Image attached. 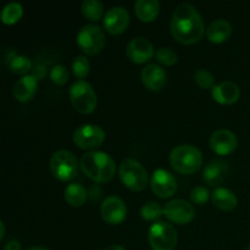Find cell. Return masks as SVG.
<instances>
[{"label":"cell","instance_id":"7","mask_svg":"<svg viewBox=\"0 0 250 250\" xmlns=\"http://www.w3.org/2000/svg\"><path fill=\"white\" fill-rule=\"evenodd\" d=\"M148 241L153 250H175L178 241L177 231L168 222H155L149 229Z\"/></svg>","mask_w":250,"mask_h":250},{"label":"cell","instance_id":"19","mask_svg":"<svg viewBox=\"0 0 250 250\" xmlns=\"http://www.w3.org/2000/svg\"><path fill=\"white\" fill-rule=\"evenodd\" d=\"M37 87H38V80L33 75H27L20 78L14 85V97L16 100L21 103L29 102L33 99L34 94L37 93Z\"/></svg>","mask_w":250,"mask_h":250},{"label":"cell","instance_id":"23","mask_svg":"<svg viewBox=\"0 0 250 250\" xmlns=\"http://www.w3.org/2000/svg\"><path fill=\"white\" fill-rule=\"evenodd\" d=\"M63 195L68 205L73 208H80L87 202L88 190L81 183H71L65 188Z\"/></svg>","mask_w":250,"mask_h":250},{"label":"cell","instance_id":"21","mask_svg":"<svg viewBox=\"0 0 250 250\" xmlns=\"http://www.w3.org/2000/svg\"><path fill=\"white\" fill-rule=\"evenodd\" d=\"M134 12L142 22H153L160 12V2L158 0H137Z\"/></svg>","mask_w":250,"mask_h":250},{"label":"cell","instance_id":"24","mask_svg":"<svg viewBox=\"0 0 250 250\" xmlns=\"http://www.w3.org/2000/svg\"><path fill=\"white\" fill-rule=\"evenodd\" d=\"M22 15H23V7L20 2H9L2 7L1 21L5 24H15L21 20Z\"/></svg>","mask_w":250,"mask_h":250},{"label":"cell","instance_id":"17","mask_svg":"<svg viewBox=\"0 0 250 250\" xmlns=\"http://www.w3.org/2000/svg\"><path fill=\"white\" fill-rule=\"evenodd\" d=\"M229 172V163L220 159L209 161L203 171V180L208 186H219L221 185L227 177Z\"/></svg>","mask_w":250,"mask_h":250},{"label":"cell","instance_id":"8","mask_svg":"<svg viewBox=\"0 0 250 250\" xmlns=\"http://www.w3.org/2000/svg\"><path fill=\"white\" fill-rule=\"evenodd\" d=\"M104 31L98 24H85L77 33V45L89 56L98 55L105 48Z\"/></svg>","mask_w":250,"mask_h":250},{"label":"cell","instance_id":"25","mask_svg":"<svg viewBox=\"0 0 250 250\" xmlns=\"http://www.w3.org/2000/svg\"><path fill=\"white\" fill-rule=\"evenodd\" d=\"M82 14L89 21L97 22L104 14V5L99 0H84L82 4Z\"/></svg>","mask_w":250,"mask_h":250},{"label":"cell","instance_id":"22","mask_svg":"<svg viewBox=\"0 0 250 250\" xmlns=\"http://www.w3.org/2000/svg\"><path fill=\"white\" fill-rule=\"evenodd\" d=\"M211 199L212 203L217 208H220L222 210H226V211H231V210L236 209L237 204H238L237 195L232 190L224 187L215 188L214 192L211 193Z\"/></svg>","mask_w":250,"mask_h":250},{"label":"cell","instance_id":"5","mask_svg":"<svg viewBox=\"0 0 250 250\" xmlns=\"http://www.w3.org/2000/svg\"><path fill=\"white\" fill-rule=\"evenodd\" d=\"M78 160L73 153L68 150H58L51 155L49 161L50 172L61 182L72 181L78 173Z\"/></svg>","mask_w":250,"mask_h":250},{"label":"cell","instance_id":"1","mask_svg":"<svg viewBox=\"0 0 250 250\" xmlns=\"http://www.w3.org/2000/svg\"><path fill=\"white\" fill-rule=\"evenodd\" d=\"M173 38L182 44H194L205 33L204 22L199 11L192 4L183 2L173 11L170 22Z\"/></svg>","mask_w":250,"mask_h":250},{"label":"cell","instance_id":"6","mask_svg":"<svg viewBox=\"0 0 250 250\" xmlns=\"http://www.w3.org/2000/svg\"><path fill=\"white\" fill-rule=\"evenodd\" d=\"M70 100L76 111L81 114H92L98 105V97L92 85L83 80L73 83L68 90Z\"/></svg>","mask_w":250,"mask_h":250},{"label":"cell","instance_id":"14","mask_svg":"<svg viewBox=\"0 0 250 250\" xmlns=\"http://www.w3.org/2000/svg\"><path fill=\"white\" fill-rule=\"evenodd\" d=\"M103 24L107 33L112 36L124 33L129 24V12L122 6H114L105 14Z\"/></svg>","mask_w":250,"mask_h":250},{"label":"cell","instance_id":"3","mask_svg":"<svg viewBox=\"0 0 250 250\" xmlns=\"http://www.w3.org/2000/svg\"><path fill=\"white\" fill-rule=\"evenodd\" d=\"M173 170L182 175H193L198 172L203 165V154L197 146L190 144H181L171 150L168 156Z\"/></svg>","mask_w":250,"mask_h":250},{"label":"cell","instance_id":"37","mask_svg":"<svg viewBox=\"0 0 250 250\" xmlns=\"http://www.w3.org/2000/svg\"><path fill=\"white\" fill-rule=\"evenodd\" d=\"M104 250H126V249H125L122 246H117V244H115V246L107 247V248L104 249Z\"/></svg>","mask_w":250,"mask_h":250},{"label":"cell","instance_id":"2","mask_svg":"<svg viewBox=\"0 0 250 250\" xmlns=\"http://www.w3.org/2000/svg\"><path fill=\"white\" fill-rule=\"evenodd\" d=\"M80 167L88 178L95 183L109 182L116 173V164L104 151H88L81 158Z\"/></svg>","mask_w":250,"mask_h":250},{"label":"cell","instance_id":"34","mask_svg":"<svg viewBox=\"0 0 250 250\" xmlns=\"http://www.w3.org/2000/svg\"><path fill=\"white\" fill-rule=\"evenodd\" d=\"M45 73H46L45 66L41 65V63H36V66H34L33 73H32V75H33L34 77L37 78V80L41 81V80H43L44 77H45Z\"/></svg>","mask_w":250,"mask_h":250},{"label":"cell","instance_id":"35","mask_svg":"<svg viewBox=\"0 0 250 250\" xmlns=\"http://www.w3.org/2000/svg\"><path fill=\"white\" fill-rule=\"evenodd\" d=\"M4 250H21V244L17 241H10L5 244Z\"/></svg>","mask_w":250,"mask_h":250},{"label":"cell","instance_id":"33","mask_svg":"<svg viewBox=\"0 0 250 250\" xmlns=\"http://www.w3.org/2000/svg\"><path fill=\"white\" fill-rule=\"evenodd\" d=\"M102 195H103V189L100 188V186L92 185L89 188H88V198H90L92 202H97V200H99Z\"/></svg>","mask_w":250,"mask_h":250},{"label":"cell","instance_id":"4","mask_svg":"<svg viewBox=\"0 0 250 250\" xmlns=\"http://www.w3.org/2000/svg\"><path fill=\"white\" fill-rule=\"evenodd\" d=\"M119 177L128 189L133 192H142L146 188L149 182L148 171L141 163L131 158H127L120 164Z\"/></svg>","mask_w":250,"mask_h":250},{"label":"cell","instance_id":"36","mask_svg":"<svg viewBox=\"0 0 250 250\" xmlns=\"http://www.w3.org/2000/svg\"><path fill=\"white\" fill-rule=\"evenodd\" d=\"M5 236V225L4 222H0V241H2V238H4Z\"/></svg>","mask_w":250,"mask_h":250},{"label":"cell","instance_id":"18","mask_svg":"<svg viewBox=\"0 0 250 250\" xmlns=\"http://www.w3.org/2000/svg\"><path fill=\"white\" fill-rule=\"evenodd\" d=\"M211 95L215 102L222 105H232L238 102L241 97V89L231 81H224L211 89Z\"/></svg>","mask_w":250,"mask_h":250},{"label":"cell","instance_id":"12","mask_svg":"<svg viewBox=\"0 0 250 250\" xmlns=\"http://www.w3.org/2000/svg\"><path fill=\"white\" fill-rule=\"evenodd\" d=\"M150 187L158 197L170 198L177 190V181L170 171L158 168L151 175Z\"/></svg>","mask_w":250,"mask_h":250},{"label":"cell","instance_id":"9","mask_svg":"<svg viewBox=\"0 0 250 250\" xmlns=\"http://www.w3.org/2000/svg\"><path fill=\"white\" fill-rule=\"evenodd\" d=\"M105 141V132L98 125L85 124L77 127L73 132V142L80 149L94 150Z\"/></svg>","mask_w":250,"mask_h":250},{"label":"cell","instance_id":"28","mask_svg":"<svg viewBox=\"0 0 250 250\" xmlns=\"http://www.w3.org/2000/svg\"><path fill=\"white\" fill-rule=\"evenodd\" d=\"M72 71L73 75L77 78L82 80V78L87 77L88 73L90 71V62L84 55H78L73 59L72 61Z\"/></svg>","mask_w":250,"mask_h":250},{"label":"cell","instance_id":"26","mask_svg":"<svg viewBox=\"0 0 250 250\" xmlns=\"http://www.w3.org/2000/svg\"><path fill=\"white\" fill-rule=\"evenodd\" d=\"M32 61L24 55H16L9 61V67L16 75L27 76V73L32 70Z\"/></svg>","mask_w":250,"mask_h":250},{"label":"cell","instance_id":"32","mask_svg":"<svg viewBox=\"0 0 250 250\" xmlns=\"http://www.w3.org/2000/svg\"><path fill=\"white\" fill-rule=\"evenodd\" d=\"M210 192L207 187L204 186H198V187L193 188L192 192H190V199L194 204L197 205H203L210 199Z\"/></svg>","mask_w":250,"mask_h":250},{"label":"cell","instance_id":"16","mask_svg":"<svg viewBox=\"0 0 250 250\" xmlns=\"http://www.w3.org/2000/svg\"><path fill=\"white\" fill-rule=\"evenodd\" d=\"M142 82L149 90H161L167 82V75L161 66L156 63H149L142 68Z\"/></svg>","mask_w":250,"mask_h":250},{"label":"cell","instance_id":"11","mask_svg":"<svg viewBox=\"0 0 250 250\" xmlns=\"http://www.w3.org/2000/svg\"><path fill=\"white\" fill-rule=\"evenodd\" d=\"M100 215L106 224L116 226L122 224L127 216V207L121 198L110 195L100 205Z\"/></svg>","mask_w":250,"mask_h":250},{"label":"cell","instance_id":"39","mask_svg":"<svg viewBox=\"0 0 250 250\" xmlns=\"http://www.w3.org/2000/svg\"><path fill=\"white\" fill-rule=\"evenodd\" d=\"M247 250H250V244L248 246V248H247Z\"/></svg>","mask_w":250,"mask_h":250},{"label":"cell","instance_id":"31","mask_svg":"<svg viewBox=\"0 0 250 250\" xmlns=\"http://www.w3.org/2000/svg\"><path fill=\"white\" fill-rule=\"evenodd\" d=\"M49 76H50V80L53 81L55 84L58 85H63L70 78V73H68V70L66 68V66L63 65H55L49 72Z\"/></svg>","mask_w":250,"mask_h":250},{"label":"cell","instance_id":"20","mask_svg":"<svg viewBox=\"0 0 250 250\" xmlns=\"http://www.w3.org/2000/svg\"><path fill=\"white\" fill-rule=\"evenodd\" d=\"M232 34V26L227 20H215L208 26L207 37L211 43L220 44L226 42Z\"/></svg>","mask_w":250,"mask_h":250},{"label":"cell","instance_id":"30","mask_svg":"<svg viewBox=\"0 0 250 250\" xmlns=\"http://www.w3.org/2000/svg\"><path fill=\"white\" fill-rule=\"evenodd\" d=\"M156 60L165 66H172L177 62L178 56L176 51L170 48H159L155 53Z\"/></svg>","mask_w":250,"mask_h":250},{"label":"cell","instance_id":"13","mask_svg":"<svg viewBox=\"0 0 250 250\" xmlns=\"http://www.w3.org/2000/svg\"><path fill=\"white\" fill-rule=\"evenodd\" d=\"M126 55L134 63H146L153 59L155 51L149 39L144 37H136L127 44Z\"/></svg>","mask_w":250,"mask_h":250},{"label":"cell","instance_id":"15","mask_svg":"<svg viewBox=\"0 0 250 250\" xmlns=\"http://www.w3.org/2000/svg\"><path fill=\"white\" fill-rule=\"evenodd\" d=\"M237 146H238V139L236 134L229 129L220 128L210 137V148L217 155H229L236 150Z\"/></svg>","mask_w":250,"mask_h":250},{"label":"cell","instance_id":"27","mask_svg":"<svg viewBox=\"0 0 250 250\" xmlns=\"http://www.w3.org/2000/svg\"><path fill=\"white\" fill-rule=\"evenodd\" d=\"M141 215L146 221H156L164 215V208L155 202H149L142 207Z\"/></svg>","mask_w":250,"mask_h":250},{"label":"cell","instance_id":"10","mask_svg":"<svg viewBox=\"0 0 250 250\" xmlns=\"http://www.w3.org/2000/svg\"><path fill=\"white\" fill-rule=\"evenodd\" d=\"M164 215L168 221L177 225L189 224L195 217V209L190 203L183 199H173L164 207Z\"/></svg>","mask_w":250,"mask_h":250},{"label":"cell","instance_id":"38","mask_svg":"<svg viewBox=\"0 0 250 250\" xmlns=\"http://www.w3.org/2000/svg\"><path fill=\"white\" fill-rule=\"evenodd\" d=\"M28 250H49V249L45 248V247H33V248H31Z\"/></svg>","mask_w":250,"mask_h":250},{"label":"cell","instance_id":"29","mask_svg":"<svg viewBox=\"0 0 250 250\" xmlns=\"http://www.w3.org/2000/svg\"><path fill=\"white\" fill-rule=\"evenodd\" d=\"M194 81L202 89H212L215 87V77L210 71L199 68L194 73Z\"/></svg>","mask_w":250,"mask_h":250}]
</instances>
